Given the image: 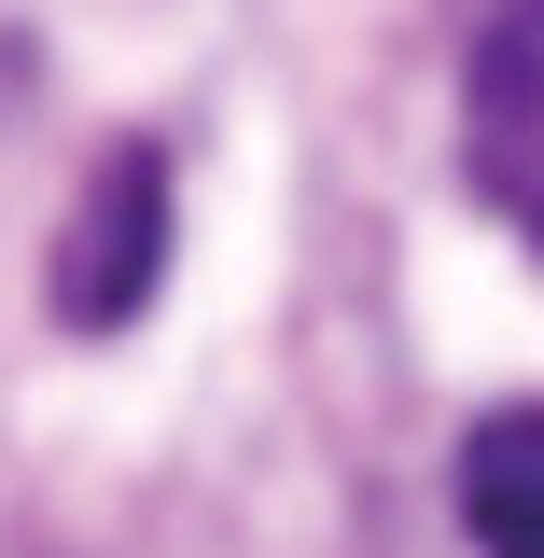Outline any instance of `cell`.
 Returning <instances> with one entry per match:
<instances>
[{"mask_svg": "<svg viewBox=\"0 0 544 558\" xmlns=\"http://www.w3.org/2000/svg\"><path fill=\"white\" fill-rule=\"evenodd\" d=\"M154 279H168V154L126 140V154L70 196V223H57V322L112 336V322L154 307Z\"/></svg>", "mask_w": 544, "mask_h": 558, "instance_id": "1", "label": "cell"}, {"mask_svg": "<svg viewBox=\"0 0 544 558\" xmlns=\"http://www.w3.org/2000/svg\"><path fill=\"white\" fill-rule=\"evenodd\" d=\"M461 154H475V196L544 252V0H488L475 84H461Z\"/></svg>", "mask_w": 544, "mask_h": 558, "instance_id": "2", "label": "cell"}, {"mask_svg": "<svg viewBox=\"0 0 544 558\" xmlns=\"http://www.w3.org/2000/svg\"><path fill=\"white\" fill-rule=\"evenodd\" d=\"M461 531L475 558H544V405H488L461 447Z\"/></svg>", "mask_w": 544, "mask_h": 558, "instance_id": "3", "label": "cell"}]
</instances>
